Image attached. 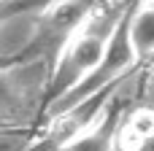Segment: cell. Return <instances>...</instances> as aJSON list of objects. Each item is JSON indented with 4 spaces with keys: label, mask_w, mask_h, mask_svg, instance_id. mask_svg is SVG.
Instances as JSON below:
<instances>
[{
    "label": "cell",
    "mask_w": 154,
    "mask_h": 151,
    "mask_svg": "<svg viewBox=\"0 0 154 151\" xmlns=\"http://www.w3.org/2000/svg\"><path fill=\"white\" fill-rule=\"evenodd\" d=\"M3 3H5V0H0V5H3Z\"/></svg>",
    "instance_id": "52a82bcc"
},
{
    "label": "cell",
    "mask_w": 154,
    "mask_h": 151,
    "mask_svg": "<svg viewBox=\"0 0 154 151\" xmlns=\"http://www.w3.org/2000/svg\"><path fill=\"white\" fill-rule=\"evenodd\" d=\"M116 151H119V149H116Z\"/></svg>",
    "instance_id": "9c48e42d"
},
{
    "label": "cell",
    "mask_w": 154,
    "mask_h": 151,
    "mask_svg": "<svg viewBox=\"0 0 154 151\" xmlns=\"http://www.w3.org/2000/svg\"><path fill=\"white\" fill-rule=\"evenodd\" d=\"M125 105L122 100H111L108 108L100 113V119L81 135L76 138L65 151H116L119 149V130L125 122Z\"/></svg>",
    "instance_id": "7a4b0ae2"
},
{
    "label": "cell",
    "mask_w": 154,
    "mask_h": 151,
    "mask_svg": "<svg viewBox=\"0 0 154 151\" xmlns=\"http://www.w3.org/2000/svg\"><path fill=\"white\" fill-rule=\"evenodd\" d=\"M0 19H3V16H0Z\"/></svg>",
    "instance_id": "ba28073f"
},
{
    "label": "cell",
    "mask_w": 154,
    "mask_h": 151,
    "mask_svg": "<svg viewBox=\"0 0 154 151\" xmlns=\"http://www.w3.org/2000/svg\"><path fill=\"white\" fill-rule=\"evenodd\" d=\"M143 105H149L154 111V70H152V78H149V86H146V100H143Z\"/></svg>",
    "instance_id": "8992f818"
},
{
    "label": "cell",
    "mask_w": 154,
    "mask_h": 151,
    "mask_svg": "<svg viewBox=\"0 0 154 151\" xmlns=\"http://www.w3.org/2000/svg\"><path fill=\"white\" fill-rule=\"evenodd\" d=\"M152 143H154V111L141 103L122 122L119 151H146Z\"/></svg>",
    "instance_id": "3957f363"
},
{
    "label": "cell",
    "mask_w": 154,
    "mask_h": 151,
    "mask_svg": "<svg viewBox=\"0 0 154 151\" xmlns=\"http://www.w3.org/2000/svg\"><path fill=\"white\" fill-rule=\"evenodd\" d=\"M130 43L138 62L154 57V0H135L130 11Z\"/></svg>",
    "instance_id": "277c9868"
},
{
    "label": "cell",
    "mask_w": 154,
    "mask_h": 151,
    "mask_svg": "<svg viewBox=\"0 0 154 151\" xmlns=\"http://www.w3.org/2000/svg\"><path fill=\"white\" fill-rule=\"evenodd\" d=\"M22 108V81L14 70L0 68V116H14Z\"/></svg>",
    "instance_id": "5b68a950"
},
{
    "label": "cell",
    "mask_w": 154,
    "mask_h": 151,
    "mask_svg": "<svg viewBox=\"0 0 154 151\" xmlns=\"http://www.w3.org/2000/svg\"><path fill=\"white\" fill-rule=\"evenodd\" d=\"M130 8H133L130 0H119V3L106 0L65 41V46L57 51L51 73H49V84H46V92H43V113L51 105H57L65 95H70L100 65L116 27L122 24V19L127 16Z\"/></svg>",
    "instance_id": "6da1fadb"
}]
</instances>
